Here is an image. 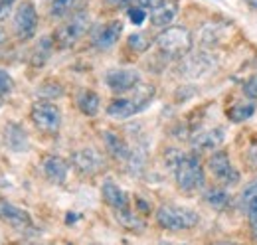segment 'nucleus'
<instances>
[{"mask_svg": "<svg viewBox=\"0 0 257 245\" xmlns=\"http://www.w3.org/2000/svg\"><path fill=\"white\" fill-rule=\"evenodd\" d=\"M229 194H227V190L225 188H208L206 192H204V202L210 206V208H214V210H225L227 206H229Z\"/></svg>", "mask_w": 257, "mask_h": 245, "instance_id": "6ab92c4d", "label": "nucleus"}, {"mask_svg": "<svg viewBox=\"0 0 257 245\" xmlns=\"http://www.w3.org/2000/svg\"><path fill=\"white\" fill-rule=\"evenodd\" d=\"M107 4H111V6H127V8H131V6H135L139 0H105Z\"/></svg>", "mask_w": 257, "mask_h": 245, "instance_id": "7c9ffc66", "label": "nucleus"}, {"mask_svg": "<svg viewBox=\"0 0 257 245\" xmlns=\"http://www.w3.org/2000/svg\"><path fill=\"white\" fill-rule=\"evenodd\" d=\"M89 245H103V243H89Z\"/></svg>", "mask_w": 257, "mask_h": 245, "instance_id": "72a5a7b5", "label": "nucleus"}, {"mask_svg": "<svg viewBox=\"0 0 257 245\" xmlns=\"http://www.w3.org/2000/svg\"><path fill=\"white\" fill-rule=\"evenodd\" d=\"M91 28V18L87 12H75L73 16H69V20L64 22L58 30L54 32V44L58 48H71L75 46Z\"/></svg>", "mask_w": 257, "mask_h": 245, "instance_id": "39448f33", "label": "nucleus"}, {"mask_svg": "<svg viewBox=\"0 0 257 245\" xmlns=\"http://www.w3.org/2000/svg\"><path fill=\"white\" fill-rule=\"evenodd\" d=\"M210 245H241V243H235V241H214Z\"/></svg>", "mask_w": 257, "mask_h": 245, "instance_id": "2f4dec72", "label": "nucleus"}, {"mask_svg": "<svg viewBox=\"0 0 257 245\" xmlns=\"http://www.w3.org/2000/svg\"><path fill=\"white\" fill-rule=\"evenodd\" d=\"M30 121L44 135H56L62 127V111L52 101H36L30 109Z\"/></svg>", "mask_w": 257, "mask_h": 245, "instance_id": "423d86ee", "label": "nucleus"}, {"mask_svg": "<svg viewBox=\"0 0 257 245\" xmlns=\"http://www.w3.org/2000/svg\"><path fill=\"white\" fill-rule=\"evenodd\" d=\"M208 170L225 188H233V186H237L239 180H241L239 170L231 164L229 156L224 151H216V153L210 154V158H208Z\"/></svg>", "mask_w": 257, "mask_h": 245, "instance_id": "0eeeda50", "label": "nucleus"}, {"mask_svg": "<svg viewBox=\"0 0 257 245\" xmlns=\"http://www.w3.org/2000/svg\"><path fill=\"white\" fill-rule=\"evenodd\" d=\"M225 141V131L222 127L208 129L192 139V147L196 153H216L220 145Z\"/></svg>", "mask_w": 257, "mask_h": 245, "instance_id": "2eb2a0df", "label": "nucleus"}, {"mask_svg": "<svg viewBox=\"0 0 257 245\" xmlns=\"http://www.w3.org/2000/svg\"><path fill=\"white\" fill-rule=\"evenodd\" d=\"M4 145H6L8 151L16 154L26 153L28 147H30V139H28L26 129L16 121L6 122V127H4Z\"/></svg>", "mask_w": 257, "mask_h": 245, "instance_id": "ddd939ff", "label": "nucleus"}, {"mask_svg": "<svg viewBox=\"0 0 257 245\" xmlns=\"http://www.w3.org/2000/svg\"><path fill=\"white\" fill-rule=\"evenodd\" d=\"M243 93H245L249 99H257V73L255 75H251V77L245 81V85H243Z\"/></svg>", "mask_w": 257, "mask_h": 245, "instance_id": "cd10ccee", "label": "nucleus"}, {"mask_svg": "<svg viewBox=\"0 0 257 245\" xmlns=\"http://www.w3.org/2000/svg\"><path fill=\"white\" fill-rule=\"evenodd\" d=\"M127 46L133 52L143 54V52H147L151 48V38L147 34H143V32H135L127 38Z\"/></svg>", "mask_w": 257, "mask_h": 245, "instance_id": "5701e85b", "label": "nucleus"}, {"mask_svg": "<svg viewBox=\"0 0 257 245\" xmlns=\"http://www.w3.org/2000/svg\"><path fill=\"white\" fill-rule=\"evenodd\" d=\"M75 103H77V109H79L85 117H95L97 113H99V109H101V97H99L95 91H91V89L79 91Z\"/></svg>", "mask_w": 257, "mask_h": 245, "instance_id": "a211bd4d", "label": "nucleus"}, {"mask_svg": "<svg viewBox=\"0 0 257 245\" xmlns=\"http://www.w3.org/2000/svg\"><path fill=\"white\" fill-rule=\"evenodd\" d=\"M245 212H247V219H249V225H251L253 237L257 239V200H253L251 204H247Z\"/></svg>", "mask_w": 257, "mask_h": 245, "instance_id": "bb28decb", "label": "nucleus"}, {"mask_svg": "<svg viewBox=\"0 0 257 245\" xmlns=\"http://www.w3.org/2000/svg\"><path fill=\"white\" fill-rule=\"evenodd\" d=\"M0 107H2V97H0Z\"/></svg>", "mask_w": 257, "mask_h": 245, "instance_id": "f704fd0d", "label": "nucleus"}, {"mask_svg": "<svg viewBox=\"0 0 257 245\" xmlns=\"http://www.w3.org/2000/svg\"><path fill=\"white\" fill-rule=\"evenodd\" d=\"M178 14V2L176 0H164L155 10H151V24L155 28H168Z\"/></svg>", "mask_w": 257, "mask_h": 245, "instance_id": "f3484780", "label": "nucleus"}, {"mask_svg": "<svg viewBox=\"0 0 257 245\" xmlns=\"http://www.w3.org/2000/svg\"><path fill=\"white\" fill-rule=\"evenodd\" d=\"M71 164L79 174L93 176L105 166V158H103L101 153H97L95 149L85 147V149H79V151H75L71 154Z\"/></svg>", "mask_w": 257, "mask_h": 245, "instance_id": "9d476101", "label": "nucleus"}, {"mask_svg": "<svg viewBox=\"0 0 257 245\" xmlns=\"http://www.w3.org/2000/svg\"><path fill=\"white\" fill-rule=\"evenodd\" d=\"M157 223L166 231H186L194 229L200 223V215L192 208L186 206H174V204H164L157 210Z\"/></svg>", "mask_w": 257, "mask_h": 245, "instance_id": "7ed1b4c3", "label": "nucleus"}, {"mask_svg": "<svg viewBox=\"0 0 257 245\" xmlns=\"http://www.w3.org/2000/svg\"><path fill=\"white\" fill-rule=\"evenodd\" d=\"M42 172L52 184H64L69 174V162L58 154H48L42 158Z\"/></svg>", "mask_w": 257, "mask_h": 245, "instance_id": "4468645a", "label": "nucleus"}, {"mask_svg": "<svg viewBox=\"0 0 257 245\" xmlns=\"http://www.w3.org/2000/svg\"><path fill=\"white\" fill-rule=\"evenodd\" d=\"M79 4H81V0H52V4H50V16L64 18L67 14H71Z\"/></svg>", "mask_w": 257, "mask_h": 245, "instance_id": "412c9836", "label": "nucleus"}, {"mask_svg": "<svg viewBox=\"0 0 257 245\" xmlns=\"http://www.w3.org/2000/svg\"><path fill=\"white\" fill-rule=\"evenodd\" d=\"M0 221L18 229V231H26L32 227V217L26 210H22V208H18V206L2 200V198H0Z\"/></svg>", "mask_w": 257, "mask_h": 245, "instance_id": "f8f14e48", "label": "nucleus"}, {"mask_svg": "<svg viewBox=\"0 0 257 245\" xmlns=\"http://www.w3.org/2000/svg\"><path fill=\"white\" fill-rule=\"evenodd\" d=\"M36 93L42 97V101H52V99H58V97L64 95V87L58 81H46L38 87Z\"/></svg>", "mask_w": 257, "mask_h": 245, "instance_id": "4be33fe9", "label": "nucleus"}, {"mask_svg": "<svg viewBox=\"0 0 257 245\" xmlns=\"http://www.w3.org/2000/svg\"><path fill=\"white\" fill-rule=\"evenodd\" d=\"M103 145H105L107 153L111 154L115 160L128 162L131 156H133V149L127 145V141L121 135H117L115 131H105L103 133Z\"/></svg>", "mask_w": 257, "mask_h": 245, "instance_id": "dca6fc26", "label": "nucleus"}, {"mask_svg": "<svg viewBox=\"0 0 257 245\" xmlns=\"http://www.w3.org/2000/svg\"><path fill=\"white\" fill-rule=\"evenodd\" d=\"M155 97V87H143L133 97H119L107 105V115L113 119H128L145 111Z\"/></svg>", "mask_w": 257, "mask_h": 245, "instance_id": "20e7f679", "label": "nucleus"}, {"mask_svg": "<svg viewBox=\"0 0 257 245\" xmlns=\"http://www.w3.org/2000/svg\"><path fill=\"white\" fill-rule=\"evenodd\" d=\"M34 245H40V243H34Z\"/></svg>", "mask_w": 257, "mask_h": 245, "instance_id": "c9c22d12", "label": "nucleus"}, {"mask_svg": "<svg viewBox=\"0 0 257 245\" xmlns=\"http://www.w3.org/2000/svg\"><path fill=\"white\" fill-rule=\"evenodd\" d=\"M159 245H182V243H172V241H166V239H164V241H161Z\"/></svg>", "mask_w": 257, "mask_h": 245, "instance_id": "473e14b6", "label": "nucleus"}, {"mask_svg": "<svg viewBox=\"0 0 257 245\" xmlns=\"http://www.w3.org/2000/svg\"><path fill=\"white\" fill-rule=\"evenodd\" d=\"M12 91H14V79H12V75L0 67V97H8Z\"/></svg>", "mask_w": 257, "mask_h": 245, "instance_id": "393cba45", "label": "nucleus"}, {"mask_svg": "<svg viewBox=\"0 0 257 245\" xmlns=\"http://www.w3.org/2000/svg\"><path fill=\"white\" fill-rule=\"evenodd\" d=\"M253 200H257V176L251 180V182L247 184V186L241 190V194H239V202H241L243 210H245V208H247V204H251Z\"/></svg>", "mask_w": 257, "mask_h": 245, "instance_id": "b1692460", "label": "nucleus"}, {"mask_svg": "<svg viewBox=\"0 0 257 245\" xmlns=\"http://www.w3.org/2000/svg\"><path fill=\"white\" fill-rule=\"evenodd\" d=\"M16 0H0V20H4L10 14V8L14 6Z\"/></svg>", "mask_w": 257, "mask_h": 245, "instance_id": "c85d7f7f", "label": "nucleus"}, {"mask_svg": "<svg viewBox=\"0 0 257 245\" xmlns=\"http://www.w3.org/2000/svg\"><path fill=\"white\" fill-rule=\"evenodd\" d=\"M12 28H14L16 38L22 42H28L34 38V34L38 30V12H36V6L30 0L22 2L16 8L14 18H12Z\"/></svg>", "mask_w": 257, "mask_h": 245, "instance_id": "6e6552de", "label": "nucleus"}, {"mask_svg": "<svg viewBox=\"0 0 257 245\" xmlns=\"http://www.w3.org/2000/svg\"><path fill=\"white\" fill-rule=\"evenodd\" d=\"M127 14H128V20H131L135 26H141V24L147 20V10L141 8V6H131L127 10Z\"/></svg>", "mask_w": 257, "mask_h": 245, "instance_id": "a878e982", "label": "nucleus"}, {"mask_svg": "<svg viewBox=\"0 0 257 245\" xmlns=\"http://www.w3.org/2000/svg\"><path fill=\"white\" fill-rule=\"evenodd\" d=\"M255 113V103L253 101H239L227 109V119L231 122H243L251 119Z\"/></svg>", "mask_w": 257, "mask_h": 245, "instance_id": "aec40b11", "label": "nucleus"}, {"mask_svg": "<svg viewBox=\"0 0 257 245\" xmlns=\"http://www.w3.org/2000/svg\"><path fill=\"white\" fill-rule=\"evenodd\" d=\"M172 170H174V180H176L178 190L184 194L200 192L206 186V172H204V166H202L198 154H180V158L176 160Z\"/></svg>", "mask_w": 257, "mask_h": 245, "instance_id": "f257e3e1", "label": "nucleus"}, {"mask_svg": "<svg viewBox=\"0 0 257 245\" xmlns=\"http://www.w3.org/2000/svg\"><path fill=\"white\" fill-rule=\"evenodd\" d=\"M162 2H164V0H139L135 6H141V8H145V10H155Z\"/></svg>", "mask_w": 257, "mask_h": 245, "instance_id": "c756f323", "label": "nucleus"}, {"mask_svg": "<svg viewBox=\"0 0 257 245\" xmlns=\"http://www.w3.org/2000/svg\"><path fill=\"white\" fill-rule=\"evenodd\" d=\"M105 85L117 95L135 91L141 85V73L137 69H128V67L111 69L105 73Z\"/></svg>", "mask_w": 257, "mask_h": 245, "instance_id": "1a4fd4ad", "label": "nucleus"}, {"mask_svg": "<svg viewBox=\"0 0 257 245\" xmlns=\"http://www.w3.org/2000/svg\"><path fill=\"white\" fill-rule=\"evenodd\" d=\"M155 44L166 58H184L194 46L192 34L184 26H168L155 38Z\"/></svg>", "mask_w": 257, "mask_h": 245, "instance_id": "f03ea898", "label": "nucleus"}, {"mask_svg": "<svg viewBox=\"0 0 257 245\" xmlns=\"http://www.w3.org/2000/svg\"><path fill=\"white\" fill-rule=\"evenodd\" d=\"M121 34H123V22L121 20H111V22H107V24H103V26H99V28L93 30L91 44L97 50L107 52V50H111L119 42Z\"/></svg>", "mask_w": 257, "mask_h": 245, "instance_id": "9b49d317", "label": "nucleus"}]
</instances>
